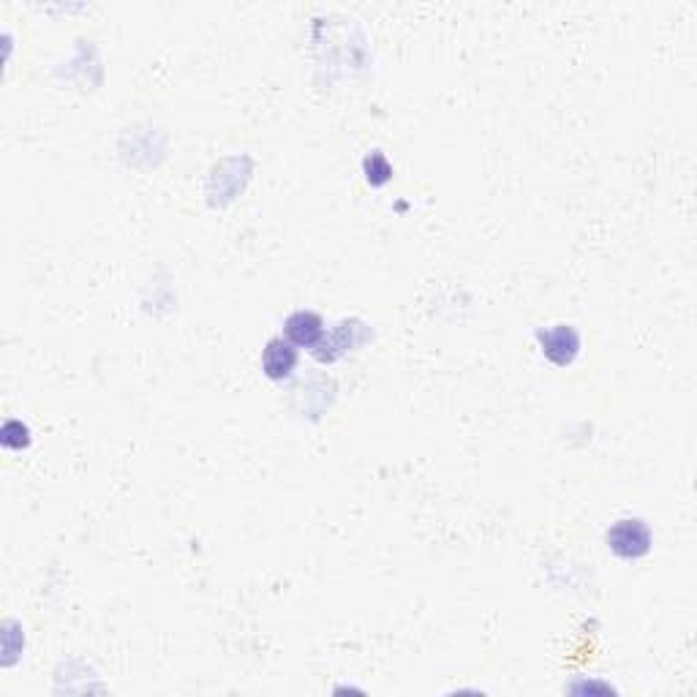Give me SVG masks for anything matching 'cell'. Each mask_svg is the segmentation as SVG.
Segmentation results:
<instances>
[{
    "label": "cell",
    "mask_w": 697,
    "mask_h": 697,
    "mask_svg": "<svg viewBox=\"0 0 697 697\" xmlns=\"http://www.w3.org/2000/svg\"><path fill=\"white\" fill-rule=\"evenodd\" d=\"M605 542L613 556H619L624 561H638L651 550V529H648L646 521L640 518H621L608 529L605 534Z\"/></svg>",
    "instance_id": "obj_1"
},
{
    "label": "cell",
    "mask_w": 697,
    "mask_h": 697,
    "mask_svg": "<svg viewBox=\"0 0 697 697\" xmlns=\"http://www.w3.org/2000/svg\"><path fill=\"white\" fill-rule=\"evenodd\" d=\"M542 354L548 357L550 363L567 368L578 360L580 354V333L572 324H553L537 333Z\"/></svg>",
    "instance_id": "obj_2"
},
{
    "label": "cell",
    "mask_w": 697,
    "mask_h": 697,
    "mask_svg": "<svg viewBox=\"0 0 697 697\" xmlns=\"http://www.w3.org/2000/svg\"><path fill=\"white\" fill-rule=\"evenodd\" d=\"M284 333L289 344L314 349V346L322 344L324 319L319 314H314V311H295V314L286 316Z\"/></svg>",
    "instance_id": "obj_3"
},
{
    "label": "cell",
    "mask_w": 697,
    "mask_h": 697,
    "mask_svg": "<svg viewBox=\"0 0 697 697\" xmlns=\"http://www.w3.org/2000/svg\"><path fill=\"white\" fill-rule=\"evenodd\" d=\"M297 365V349L286 338H270L262 349V371L273 382H284L286 376H292Z\"/></svg>",
    "instance_id": "obj_4"
},
{
    "label": "cell",
    "mask_w": 697,
    "mask_h": 697,
    "mask_svg": "<svg viewBox=\"0 0 697 697\" xmlns=\"http://www.w3.org/2000/svg\"><path fill=\"white\" fill-rule=\"evenodd\" d=\"M365 175L371 186H384L393 177V167L387 164V158L382 153H374L371 158H365Z\"/></svg>",
    "instance_id": "obj_5"
},
{
    "label": "cell",
    "mask_w": 697,
    "mask_h": 697,
    "mask_svg": "<svg viewBox=\"0 0 697 697\" xmlns=\"http://www.w3.org/2000/svg\"><path fill=\"white\" fill-rule=\"evenodd\" d=\"M3 444L9 450H22L30 444V431L28 425H22L20 420H11V423L3 425Z\"/></svg>",
    "instance_id": "obj_6"
}]
</instances>
